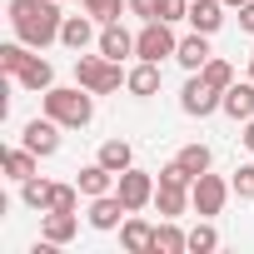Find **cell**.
I'll return each instance as SVG.
<instances>
[{
    "label": "cell",
    "instance_id": "cell-13",
    "mask_svg": "<svg viewBox=\"0 0 254 254\" xmlns=\"http://www.w3.org/2000/svg\"><path fill=\"white\" fill-rule=\"evenodd\" d=\"M115 180H120V175H115V170H105L100 160H90V165L75 175V185H80V194H85V199H100V194H110V190H115Z\"/></svg>",
    "mask_w": 254,
    "mask_h": 254
},
{
    "label": "cell",
    "instance_id": "cell-17",
    "mask_svg": "<svg viewBox=\"0 0 254 254\" xmlns=\"http://www.w3.org/2000/svg\"><path fill=\"white\" fill-rule=\"evenodd\" d=\"M155 209H160V219H180L185 209H190V185H155Z\"/></svg>",
    "mask_w": 254,
    "mask_h": 254
},
{
    "label": "cell",
    "instance_id": "cell-35",
    "mask_svg": "<svg viewBox=\"0 0 254 254\" xmlns=\"http://www.w3.org/2000/svg\"><path fill=\"white\" fill-rule=\"evenodd\" d=\"M224 5H229V10H239V5H244V0H224Z\"/></svg>",
    "mask_w": 254,
    "mask_h": 254
},
{
    "label": "cell",
    "instance_id": "cell-25",
    "mask_svg": "<svg viewBox=\"0 0 254 254\" xmlns=\"http://www.w3.org/2000/svg\"><path fill=\"white\" fill-rule=\"evenodd\" d=\"M50 190H55L50 180L30 175V180H20V204H25V209H40V214H45V209H50Z\"/></svg>",
    "mask_w": 254,
    "mask_h": 254
},
{
    "label": "cell",
    "instance_id": "cell-16",
    "mask_svg": "<svg viewBox=\"0 0 254 254\" xmlns=\"http://www.w3.org/2000/svg\"><path fill=\"white\" fill-rule=\"evenodd\" d=\"M209 55H214V50H209V35H199V30H190V35L180 40V50H175V60H180L190 75H194V70H204V65H209Z\"/></svg>",
    "mask_w": 254,
    "mask_h": 254
},
{
    "label": "cell",
    "instance_id": "cell-30",
    "mask_svg": "<svg viewBox=\"0 0 254 254\" xmlns=\"http://www.w3.org/2000/svg\"><path fill=\"white\" fill-rule=\"evenodd\" d=\"M229 185H234V194H239V199H254V160H249V165H239V170L229 175Z\"/></svg>",
    "mask_w": 254,
    "mask_h": 254
},
{
    "label": "cell",
    "instance_id": "cell-5",
    "mask_svg": "<svg viewBox=\"0 0 254 254\" xmlns=\"http://www.w3.org/2000/svg\"><path fill=\"white\" fill-rule=\"evenodd\" d=\"M229 194H234V185L204 170V175L190 185V209H194L199 219H214V214H224V199H229Z\"/></svg>",
    "mask_w": 254,
    "mask_h": 254
},
{
    "label": "cell",
    "instance_id": "cell-34",
    "mask_svg": "<svg viewBox=\"0 0 254 254\" xmlns=\"http://www.w3.org/2000/svg\"><path fill=\"white\" fill-rule=\"evenodd\" d=\"M239 140H244V150L254 155V120H244V135H239Z\"/></svg>",
    "mask_w": 254,
    "mask_h": 254
},
{
    "label": "cell",
    "instance_id": "cell-4",
    "mask_svg": "<svg viewBox=\"0 0 254 254\" xmlns=\"http://www.w3.org/2000/svg\"><path fill=\"white\" fill-rule=\"evenodd\" d=\"M175 50H180V40H175L170 20H145V25H140V35H135V60L165 65V60H175Z\"/></svg>",
    "mask_w": 254,
    "mask_h": 254
},
{
    "label": "cell",
    "instance_id": "cell-14",
    "mask_svg": "<svg viewBox=\"0 0 254 254\" xmlns=\"http://www.w3.org/2000/svg\"><path fill=\"white\" fill-rule=\"evenodd\" d=\"M229 120H254V80H234L229 90H224V105H219Z\"/></svg>",
    "mask_w": 254,
    "mask_h": 254
},
{
    "label": "cell",
    "instance_id": "cell-23",
    "mask_svg": "<svg viewBox=\"0 0 254 254\" xmlns=\"http://www.w3.org/2000/svg\"><path fill=\"white\" fill-rule=\"evenodd\" d=\"M190 249V229H180L175 219L155 224V254H185Z\"/></svg>",
    "mask_w": 254,
    "mask_h": 254
},
{
    "label": "cell",
    "instance_id": "cell-31",
    "mask_svg": "<svg viewBox=\"0 0 254 254\" xmlns=\"http://www.w3.org/2000/svg\"><path fill=\"white\" fill-rule=\"evenodd\" d=\"M160 20H190V0H160Z\"/></svg>",
    "mask_w": 254,
    "mask_h": 254
},
{
    "label": "cell",
    "instance_id": "cell-7",
    "mask_svg": "<svg viewBox=\"0 0 254 254\" xmlns=\"http://www.w3.org/2000/svg\"><path fill=\"white\" fill-rule=\"evenodd\" d=\"M155 185H160V180H155L150 170H140V165H130V170H125V175L115 180V194H120L125 204H130V214H140L145 204H155Z\"/></svg>",
    "mask_w": 254,
    "mask_h": 254
},
{
    "label": "cell",
    "instance_id": "cell-27",
    "mask_svg": "<svg viewBox=\"0 0 254 254\" xmlns=\"http://www.w3.org/2000/svg\"><path fill=\"white\" fill-rule=\"evenodd\" d=\"M219 249V229L209 224V219H199L194 229H190V254H214Z\"/></svg>",
    "mask_w": 254,
    "mask_h": 254
},
{
    "label": "cell",
    "instance_id": "cell-6",
    "mask_svg": "<svg viewBox=\"0 0 254 254\" xmlns=\"http://www.w3.org/2000/svg\"><path fill=\"white\" fill-rule=\"evenodd\" d=\"M219 105H224V90H214V85L194 70V75L185 80V90H180V110H185L190 120H209Z\"/></svg>",
    "mask_w": 254,
    "mask_h": 254
},
{
    "label": "cell",
    "instance_id": "cell-22",
    "mask_svg": "<svg viewBox=\"0 0 254 254\" xmlns=\"http://www.w3.org/2000/svg\"><path fill=\"white\" fill-rule=\"evenodd\" d=\"M35 170H40V155H35V150H25V145H10V150H5V175H10L15 185L30 180Z\"/></svg>",
    "mask_w": 254,
    "mask_h": 254
},
{
    "label": "cell",
    "instance_id": "cell-8",
    "mask_svg": "<svg viewBox=\"0 0 254 254\" xmlns=\"http://www.w3.org/2000/svg\"><path fill=\"white\" fill-rule=\"evenodd\" d=\"M60 130H65V125L50 120V115H45V120H30L25 130H20V145L35 150L40 160H50V155H60Z\"/></svg>",
    "mask_w": 254,
    "mask_h": 254
},
{
    "label": "cell",
    "instance_id": "cell-1",
    "mask_svg": "<svg viewBox=\"0 0 254 254\" xmlns=\"http://www.w3.org/2000/svg\"><path fill=\"white\" fill-rule=\"evenodd\" d=\"M60 25H65L60 0H10V30H15V40H25L30 50L55 45V40H60Z\"/></svg>",
    "mask_w": 254,
    "mask_h": 254
},
{
    "label": "cell",
    "instance_id": "cell-21",
    "mask_svg": "<svg viewBox=\"0 0 254 254\" xmlns=\"http://www.w3.org/2000/svg\"><path fill=\"white\" fill-rule=\"evenodd\" d=\"M95 160H100L105 170L125 175V170L135 165V150H130V140H120V135H115V140H105V145H100V155H95Z\"/></svg>",
    "mask_w": 254,
    "mask_h": 254
},
{
    "label": "cell",
    "instance_id": "cell-33",
    "mask_svg": "<svg viewBox=\"0 0 254 254\" xmlns=\"http://www.w3.org/2000/svg\"><path fill=\"white\" fill-rule=\"evenodd\" d=\"M239 30L254 35V0H244V5H239Z\"/></svg>",
    "mask_w": 254,
    "mask_h": 254
},
{
    "label": "cell",
    "instance_id": "cell-19",
    "mask_svg": "<svg viewBox=\"0 0 254 254\" xmlns=\"http://www.w3.org/2000/svg\"><path fill=\"white\" fill-rule=\"evenodd\" d=\"M40 234H45L50 244H70V239L80 234V214H60V209H45V224H40Z\"/></svg>",
    "mask_w": 254,
    "mask_h": 254
},
{
    "label": "cell",
    "instance_id": "cell-3",
    "mask_svg": "<svg viewBox=\"0 0 254 254\" xmlns=\"http://www.w3.org/2000/svg\"><path fill=\"white\" fill-rule=\"evenodd\" d=\"M125 75L130 70H120V60H110V55H75V80L90 90V95H115L120 85H125Z\"/></svg>",
    "mask_w": 254,
    "mask_h": 254
},
{
    "label": "cell",
    "instance_id": "cell-10",
    "mask_svg": "<svg viewBox=\"0 0 254 254\" xmlns=\"http://www.w3.org/2000/svg\"><path fill=\"white\" fill-rule=\"evenodd\" d=\"M120 244H125V254H155V224L140 219V214H125V224H120Z\"/></svg>",
    "mask_w": 254,
    "mask_h": 254
},
{
    "label": "cell",
    "instance_id": "cell-29",
    "mask_svg": "<svg viewBox=\"0 0 254 254\" xmlns=\"http://www.w3.org/2000/svg\"><path fill=\"white\" fill-rule=\"evenodd\" d=\"M199 75H204L214 90H229V85H234V65H229V60H219V55H209V65H204Z\"/></svg>",
    "mask_w": 254,
    "mask_h": 254
},
{
    "label": "cell",
    "instance_id": "cell-11",
    "mask_svg": "<svg viewBox=\"0 0 254 254\" xmlns=\"http://www.w3.org/2000/svg\"><path fill=\"white\" fill-rule=\"evenodd\" d=\"M95 25H100V20H95L90 10H85V15H65V25H60V45H65V50H75V55H80V50H90V40H100V35H95Z\"/></svg>",
    "mask_w": 254,
    "mask_h": 254
},
{
    "label": "cell",
    "instance_id": "cell-32",
    "mask_svg": "<svg viewBox=\"0 0 254 254\" xmlns=\"http://www.w3.org/2000/svg\"><path fill=\"white\" fill-rule=\"evenodd\" d=\"M130 15H140V20H160V0H130Z\"/></svg>",
    "mask_w": 254,
    "mask_h": 254
},
{
    "label": "cell",
    "instance_id": "cell-18",
    "mask_svg": "<svg viewBox=\"0 0 254 254\" xmlns=\"http://www.w3.org/2000/svg\"><path fill=\"white\" fill-rule=\"evenodd\" d=\"M125 90H130L135 100H150V95H160V65H155V60H140L130 75H125Z\"/></svg>",
    "mask_w": 254,
    "mask_h": 254
},
{
    "label": "cell",
    "instance_id": "cell-20",
    "mask_svg": "<svg viewBox=\"0 0 254 254\" xmlns=\"http://www.w3.org/2000/svg\"><path fill=\"white\" fill-rule=\"evenodd\" d=\"M15 85H20V90H30V95H45V90L55 85V65L35 55V60H30V65L20 70V80H15Z\"/></svg>",
    "mask_w": 254,
    "mask_h": 254
},
{
    "label": "cell",
    "instance_id": "cell-2",
    "mask_svg": "<svg viewBox=\"0 0 254 254\" xmlns=\"http://www.w3.org/2000/svg\"><path fill=\"white\" fill-rule=\"evenodd\" d=\"M40 105H45V115L50 120H60L65 130H85V125L95 120V95L75 80V85H50L45 95H40Z\"/></svg>",
    "mask_w": 254,
    "mask_h": 254
},
{
    "label": "cell",
    "instance_id": "cell-28",
    "mask_svg": "<svg viewBox=\"0 0 254 254\" xmlns=\"http://www.w3.org/2000/svg\"><path fill=\"white\" fill-rule=\"evenodd\" d=\"M80 5H85L100 25H110V20H120L125 10H130V0H80Z\"/></svg>",
    "mask_w": 254,
    "mask_h": 254
},
{
    "label": "cell",
    "instance_id": "cell-37",
    "mask_svg": "<svg viewBox=\"0 0 254 254\" xmlns=\"http://www.w3.org/2000/svg\"><path fill=\"white\" fill-rule=\"evenodd\" d=\"M60 5H65V0H60Z\"/></svg>",
    "mask_w": 254,
    "mask_h": 254
},
{
    "label": "cell",
    "instance_id": "cell-15",
    "mask_svg": "<svg viewBox=\"0 0 254 254\" xmlns=\"http://www.w3.org/2000/svg\"><path fill=\"white\" fill-rule=\"evenodd\" d=\"M224 0H190V30H199V35H214L219 25H224Z\"/></svg>",
    "mask_w": 254,
    "mask_h": 254
},
{
    "label": "cell",
    "instance_id": "cell-24",
    "mask_svg": "<svg viewBox=\"0 0 254 254\" xmlns=\"http://www.w3.org/2000/svg\"><path fill=\"white\" fill-rule=\"evenodd\" d=\"M35 60V50L25 40H10V45H0V70H5V80H20V70Z\"/></svg>",
    "mask_w": 254,
    "mask_h": 254
},
{
    "label": "cell",
    "instance_id": "cell-36",
    "mask_svg": "<svg viewBox=\"0 0 254 254\" xmlns=\"http://www.w3.org/2000/svg\"><path fill=\"white\" fill-rule=\"evenodd\" d=\"M249 80H254V55H249Z\"/></svg>",
    "mask_w": 254,
    "mask_h": 254
},
{
    "label": "cell",
    "instance_id": "cell-9",
    "mask_svg": "<svg viewBox=\"0 0 254 254\" xmlns=\"http://www.w3.org/2000/svg\"><path fill=\"white\" fill-rule=\"evenodd\" d=\"M125 214H130V204H125V199H120V194L110 190V194L90 199V214H85V219H90V229L110 234V229H120V224H125Z\"/></svg>",
    "mask_w": 254,
    "mask_h": 254
},
{
    "label": "cell",
    "instance_id": "cell-12",
    "mask_svg": "<svg viewBox=\"0 0 254 254\" xmlns=\"http://www.w3.org/2000/svg\"><path fill=\"white\" fill-rule=\"evenodd\" d=\"M95 45H100V55H110V60H130V55H135V35L125 30L120 20L100 25V40H95Z\"/></svg>",
    "mask_w": 254,
    "mask_h": 254
},
{
    "label": "cell",
    "instance_id": "cell-26",
    "mask_svg": "<svg viewBox=\"0 0 254 254\" xmlns=\"http://www.w3.org/2000/svg\"><path fill=\"white\" fill-rule=\"evenodd\" d=\"M175 160H180V165H185V170H190L194 180H199V175H204V170L214 165V155H209V145H199V140H194V145H185V150H180Z\"/></svg>",
    "mask_w": 254,
    "mask_h": 254
}]
</instances>
